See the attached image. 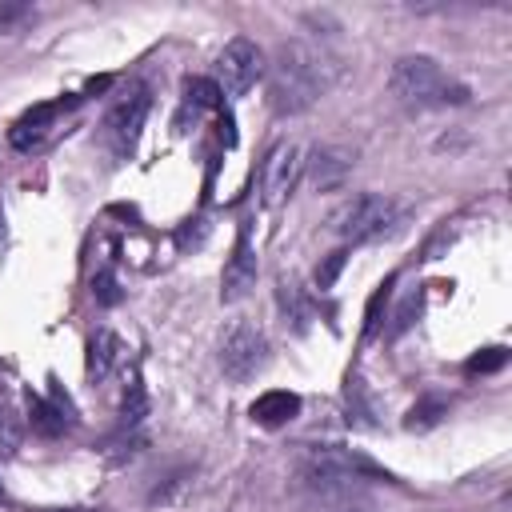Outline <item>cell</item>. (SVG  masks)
<instances>
[{"mask_svg":"<svg viewBox=\"0 0 512 512\" xmlns=\"http://www.w3.org/2000/svg\"><path fill=\"white\" fill-rule=\"evenodd\" d=\"M332 80H336V60L328 52L304 40L280 44L268 64V104L280 116L308 112L332 88Z\"/></svg>","mask_w":512,"mask_h":512,"instance_id":"obj_1","label":"cell"},{"mask_svg":"<svg viewBox=\"0 0 512 512\" xmlns=\"http://www.w3.org/2000/svg\"><path fill=\"white\" fill-rule=\"evenodd\" d=\"M388 88L392 96L412 108V112H428V108H448V104H464L468 88L460 80H452L432 56H400L388 72Z\"/></svg>","mask_w":512,"mask_h":512,"instance_id":"obj_2","label":"cell"},{"mask_svg":"<svg viewBox=\"0 0 512 512\" xmlns=\"http://www.w3.org/2000/svg\"><path fill=\"white\" fill-rule=\"evenodd\" d=\"M364 476H384L368 456L352 452V448H340V444H316L300 456V480L312 488V492H340ZM388 480V476H384Z\"/></svg>","mask_w":512,"mask_h":512,"instance_id":"obj_3","label":"cell"},{"mask_svg":"<svg viewBox=\"0 0 512 512\" xmlns=\"http://www.w3.org/2000/svg\"><path fill=\"white\" fill-rule=\"evenodd\" d=\"M404 216V204L384 196V192H364V196H352L336 216H332V232L348 244H368V240H380L388 232H396Z\"/></svg>","mask_w":512,"mask_h":512,"instance_id":"obj_4","label":"cell"},{"mask_svg":"<svg viewBox=\"0 0 512 512\" xmlns=\"http://www.w3.org/2000/svg\"><path fill=\"white\" fill-rule=\"evenodd\" d=\"M216 360H220V372H224L228 380H236V384L252 380V376L268 364V336H264V328L252 324V320L228 324V332L220 336Z\"/></svg>","mask_w":512,"mask_h":512,"instance_id":"obj_5","label":"cell"},{"mask_svg":"<svg viewBox=\"0 0 512 512\" xmlns=\"http://www.w3.org/2000/svg\"><path fill=\"white\" fill-rule=\"evenodd\" d=\"M260 72H264V56H260V48L248 36L228 40L220 48V56H216V88H220V96L224 92L228 96H244L256 84Z\"/></svg>","mask_w":512,"mask_h":512,"instance_id":"obj_6","label":"cell"},{"mask_svg":"<svg viewBox=\"0 0 512 512\" xmlns=\"http://www.w3.org/2000/svg\"><path fill=\"white\" fill-rule=\"evenodd\" d=\"M148 92L136 88L128 92L124 100L112 104V112L104 116V144L112 148V156H132L136 140H140V128H144V116H148Z\"/></svg>","mask_w":512,"mask_h":512,"instance_id":"obj_7","label":"cell"},{"mask_svg":"<svg viewBox=\"0 0 512 512\" xmlns=\"http://www.w3.org/2000/svg\"><path fill=\"white\" fill-rule=\"evenodd\" d=\"M300 172H304V152H300L296 144H276V148L268 152V160H264V172H260L264 204H272V208L284 204V200L292 196Z\"/></svg>","mask_w":512,"mask_h":512,"instance_id":"obj_8","label":"cell"},{"mask_svg":"<svg viewBox=\"0 0 512 512\" xmlns=\"http://www.w3.org/2000/svg\"><path fill=\"white\" fill-rule=\"evenodd\" d=\"M256 284V256H252V244H248V232H240L228 264H224V276H220V300H240L248 296V288Z\"/></svg>","mask_w":512,"mask_h":512,"instance_id":"obj_9","label":"cell"},{"mask_svg":"<svg viewBox=\"0 0 512 512\" xmlns=\"http://www.w3.org/2000/svg\"><path fill=\"white\" fill-rule=\"evenodd\" d=\"M60 112H64V100H56V104H36L32 112H24V116L12 124L8 140H12L20 152H28V148L44 144V140H48V132L56 128V116H60Z\"/></svg>","mask_w":512,"mask_h":512,"instance_id":"obj_10","label":"cell"},{"mask_svg":"<svg viewBox=\"0 0 512 512\" xmlns=\"http://www.w3.org/2000/svg\"><path fill=\"white\" fill-rule=\"evenodd\" d=\"M352 172V156L344 148H316L312 156V168H308V180L316 192H336Z\"/></svg>","mask_w":512,"mask_h":512,"instance_id":"obj_11","label":"cell"},{"mask_svg":"<svg viewBox=\"0 0 512 512\" xmlns=\"http://www.w3.org/2000/svg\"><path fill=\"white\" fill-rule=\"evenodd\" d=\"M296 412H300V396L296 392H284V388H272V392L256 396V404H252V420L264 424V428H280Z\"/></svg>","mask_w":512,"mask_h":512,"instance_id":"obj_12","label":"cell"},{"mask_svg":"<svg viewBox=\"0 0 512 512\" xmlns=\"http://www.w3.org/2000/svg\"><path fill=\"white\" fill-rule=\"evenodd\" d=\"M116 360H120V336L108 332V328H100V332L88 340V376H92V380H104V376L116 368Z\"/></svg>","mask_w":512,"mask_h":512,"instance_id":"obj_13","label":"cell"},{"mask_svg":"<svg viewBox=\"0 0 512 512\" xmlns=\"http://www.w3.org/2000/svg\"><path fill=\"white\" fill-rule=\"evenodd\" d=\"M64 424H68V416H64V404H48V400L32 396V428H36V432H44V436H56V432H64Z\"/></svg>","mask_w":512,"mask_h":512,"instance_id":"obj_14","label":"cell"},{"mask_svg":"<svg viewBox=\"0 0 512 512\" xmlns=\"http://www.w3.org/2000/svg\"><path fill=\"white\" fill-rule=\"evenodd\" d=\"M20 440H24V424H20V416H16L12 408L0 404V456H16Z\"/></svg>","mask_w":512,"mask_h":512,"instance_id":"obj_15","label":"cell"},{"mask_svg":"<svg viewBox=\"0 0 512 512\" xmlns=\"http://www.w3.org/2000/svg\"><path fill=\"white\" fill-rule=\"evenodd\" d=\"M280 304H284V312H288V320H296V324H304V320H308V312H312L296 280H280Z\"/></svg>","mask_w":512,"mask_h":512,"instance_id":"obj_16","label":"cell"},{"mask_svg":"<svg viewBox=\"0 0 512 512\" xmlns=\"http://www.w3.org/2000/svg\"><path fill=\"white\" fill-rule=\"evenodd\" d=\"M144 408H148V396H144V384H140V380H132V384H128V396H124V408H120V420H124V428H132V424H140V416H144Z\"/></svg>","mask_w":512,"mask_h":512,"instance_id":"obj_17","label":"cell"},{"mask_svg":"<svg viewBox=\"0 0 512 512\" xmlns=\"http://www.w3.org/2000/svg\"><path fill=\"white\" fill-rule=\"evenodd\" d=\"M188 104H192V112L196 108H216L220 104V88H216V80H188Z\"/></svg>","mask_w":512,"mask_h":512,"instance_id":"obj_18","label":"cell"},{"mask_svg":"<svg viewBox=\"0 0 512 512\" xmlns=\"http://www.w3.org/2000/svg\"><path fill=\"white\" fill-rule=\"evenodd\" d=\"M440 416H444V404L440 400H424V404H416L408 412V428H432Z\"/></svg>","mask_w":512,"mask_h":512,"instance_id":"obj_19","label":"cell"},{"mask_svg":"<svg viewBox=\"0 0 512 512\" xmlns=\"http://www.w3.org/2000/svg\"><path fill=\"white\" fill-rule=\"evenodd\" d=\"M504 360H508V352H504V348H484L480 356H472V360H468V372H496Z\"/></svg>","mask_w":512,"mask_h":512,"instance_id":"obj_20","label":"cell"},{"mask_svg":"<svg viewBox=\"0 0 512 512\" xmlns=\"http://www.w3.org/2000/svg\"><path fill=\"white\" fill-rule=\"evenodd\" d=\"M32 16V8L28 4H16V0H0V32H8V28H16L20 20H28Z\"/></svg>","mask_w":512,"mask_h":512,"instance_id":"obj_21","label":"cell"},{"mask_svg":"<svg viewBox=\"0 0 512 512\" xmlns=\"http://www.w3.org/2000/svg\"><path fill=\"white\" fill-rule=\"evenodd\" d=\"M340 264H344V252H332V256H328V264H324V268L316 272V284H320V288H328V284L336 280V272H340Z\"/></svg>","mask_w":512,"mask_h":512,"instance_id":"obj_22","label":"cell"},{"mask_svg":"<svg viewBox=\"0 0 512 512\" xmlns=\"http://www.w3.org/2000/svg\"><path fill=\"white\" fill-rule=\"evenodd\" d=\"M92 292H96L104 304H112V300H116V280H112V272H100V276L92 280Z\"/></svg>","mask_w":512,"mask_h":512,"instance_id":"obj_23","label":"cell"}]
</instances>
